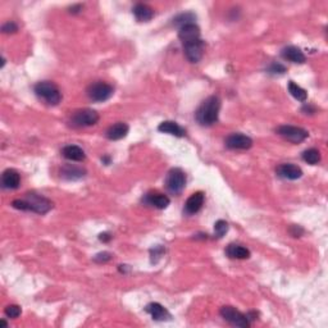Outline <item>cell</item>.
Instances as JSON below:
<instances>
[{
	"label": "cell",
	"mask_w": 328,
	"mask_h": 328,
	"mask_svg": "<svg viewBox=\"0 0 328 328\" xmlns=\"http://www.w3.org/2000/svg\"><path fill=\"white\" fill-rule=\"evenodd\" d=\"M12 206L14 209L24 212H34L37 214H46L48 212H50L54 206L52 200H49L45 196L39 195L35 193H27L25 194L24 199H16L12 203Z\"/></svg>",
	"instance_id": "6da1fadb"
},
{
	"label": "cell",
	"mask_w": 328,
	"mask_h": 328,
	"mask_svg": "<svg viewBox=\"0 0 328 328\" xmlns=\"http://www.w3.org/2000/svg\"><path fill=\"white\" fill-rule=\"evenodd\" d=\"M221 99L217 95L206 98L195 113V118L201 126H212L218 122Z\"/></svg>",
	"instance_id": "7a4b0ae2"
},
{
	"label": "cell",
	"mask_w": 328,
	"mask_h": 328,
	"mask_svg": "<svg viewBox=\"0 0 328 328\" xmlns=\"http://www.w3.org/2000/svg\"><path fill=\"white\" fill-rule=\"evenodd\" d=\"M35 94L49 105H58L62 102V92L52 81H40L35 85Z\"/></svg>",
	"instance_id": "3957f363"
},
{
	"label": "cell",
	"mask_w": 328,
	"mask_h": 328,
	"mask_svg": "<svg viewBox=\"0 0 328 328\" xmlns=\"http://www.w3.org/2000/svg\"><path fill=\"white\" fill-rule=\"evenodd\" d=\"M99 113L94 109H78L76 112H73V114L71 115V125L73 127L82 128V127H90V126L97 125L99 121Z\"/></svg>",
	"instance_id": "277c9868"
},
{
	"label": "cell",
	"mask_w": 328,
	"mask_h": 328,
	"mask_svg": "<svg viewBox=\"0 0 328 328\" xmlns=\"http://www.w3.org/2000/svg\"><path fill=\"white\" fill-rule=\"evenodd\" d=\"M87 97L95 103H103L109 100L110 98L114 94V89H113L112 85L107 84V82H103V81H98V82H94V84L89 85L86 90Z\"/></svg>",
	"instance_id": "5b68a950"
},
{
	"label": "cell",
	"mask_w": 328,
	"mask_h": 328,
	"mask_svg": "<svg viewBox=\"0 0 328 328\" xmlns=\"http://www.w3.org/2000/svg\"><path fill=\"white\" fill-rule=\"evenodd\" d=\"M219 314H221V317L223 318L226 322H228L229 324L235 325V327H240V328L250 327V322H249L246 314H244V313H241L235 307H231V305L222 307L221 310H219Z\"/></svg>",
	"instance_id": "8992f818"
},
{
	"label": "cell",
	"mask_w": 328,
	"mask_h": 328,
	"mask_svg": "<svg viewBox=\"0 0 328 328\" xmlns=\"http://www.w3.org/2000/svg\"><path fill=\"white\" fill-rule=\"evenodd\" d=\"M186 186V175L181 168H172L166 177V188L171 194L182 193Z\"/></svg>",
	"instance_id": "52a82bcc"
},
{
	"label": "cell",
	"mask_w": 328,
	"mask_h": 328,
	"mask_svg": "<svg viewBox=\"0 0 328 328\" xmlns=\"http://www.w3.org/2000/svg\"><path fill=\"white\" fill-rule=\"evenodd\" d=\"M276 132L292 144L302 143V141L307 140L308 136H309V132H308L307 130H304V128L296 127V126H290V125L279 126V127L276 130Z\"/></svg>",
	"instance_id": "ba28073f"
},
{
	"label": "cell",
	"mask_w": 328,
	"mask_h": 328,
	"mask_svg": "<svg viewBox=\"0 0 328 328\" xmlns=\"http://www.w3.org/2000/svg\"><path fill=\"white\" fill-rule=\"evenodd\" d=\"M224 145L231 150H248L253 146V140L244 133L235 132L227 136L224 140Z\"/></svg>",
	"instance_id": "9c48e42d"
},
{
	"label": "cell",
	"mask_w": 328,
	"mask_h": 328,
	"mask_svg": "<svg viewBox=\"0 0 328 328\" xmlns=\"http://www.w3.org/2000/svg\"><path fill=\"white\" fill-rule=\"evenodd\" d=\"M183 50H185V55L191 63L200 62L201 58L204 55V50H205V42L203 40H196V41L190 42V44L183 45Z\"/></svg>",
	"instance_id": "30bf717a"
},
{
	"label": "cell",
	"mask_w": 328,
	"mask_h": 328,
	"mask_svg": "<svg viewBox=\"0 0 328 328\" xmlns=\"http://www.w3.org/2000/svg\"><path fill=\"white\" fill-rule=\"evenodd\" d=\"M200 29H199V26L196 24L186 25V26L181 27L178 30V37H180L182 45L190 44V42L196 41V40H200Z\"/></svg>",
	"instance_id": "8fae6325"
},
{
	"label": "cell",
	"mask_w": 328,
	"mask_h": 328,
	"mask_svg": "<svg viewBox=\"0 0 328 328\" xmlns=\"http://www.w3.org/2000/svg\"><path fill=\"white\" fill-rule=\"evenodd\" d=\"M86 170L75 164H64L60 168V177L67 181H77L86 176Z\"/></svg>",
	"instance_id": "7c38bea8"
},
{
	"label": "cell",
	"mask_w": 328,
	"mask_h": 328,
	"mask_svg": "<svg viewBox=\"0 0 328 328\" xmlns=\"http://www.w3.org/2000/svg\"><path fill=\"white\" fill-rule=\"evenodd\" d=\"M204 201H205V195H204L203 191H198V193L193 194V195L186 200L183 212H185L188 216L196 214L198 212H200L201 208H203Z\"/></svg>",
	"instance_id": "4fadbf2b"
},
{
	"label": "cell",
	"mask_w": 328,
	"mask_h": 328,
	"mask_svg": "<svg viewBox=\"0 0 328 328\" xmlns=\"http://www.w3.org/2000/svg\"><path fill=\"white\" fill-rule=\"evenodd\" d=\"M143 201L148 205L154 206L156 209H166L168 205H170L171 200L167 195L164 194L156 193V191H150V193L146 194L143 198Z\"/></svg>",
	"instance_id": "5bb4252c"
},
{
	"label": "cell",
	"mask_w": 328,
	"mask_h": 328,
	"mask_svg": "<svg viewBox=\"0 0 328 328\" xmlns=\"http://www.w3.org/2000/svg\"><path fill=\"white\" fill-rule=\"evenodd\" d=\"M277 175L279 177L285 178V180H290V181H295L299 180L300 177L302 176V171L299 166L292 163H285L281 164L278 168H277Z\"/></svg>",
	"instance_id": "9a60e30c"
},
{
	"label": "cell",
	"mask_w": 328,
	"mask_h": 328,
	"mask_svg": "<svg viewBox=\"0 0 328 328\" xmlns=\"http://www.w3.org/2000/svg\"><path fill=\"white\" fill-rule=\"evenodd\" d=\"M145 312L148 314H150V317L154 320H156V322H164V320H170L172 318L171 313L163 305L159 304V302H150V304H148L145 308Z\"/></svg>",
	"instance_id": "2e32d148"
},
{
	"label": "cell",
	"mask_w": 328,
	"mask_h": 328,
	"mask_svg": "<svg viewBox=\"0 0 328 328\" xmlns=\"http://www.w3.org/2000/svg\"><path fill=\"white\" fill-rule=\"evenodd\" d=\"M128 131H130V126H128L127 123L117 122L108 128L107 132H105V136H107L108 140L118 141L125 138L126 136L128 135Z\"/></svg>",
	"instance_id": "e0dca14e"
},
{
	"label": "cell",
	"mask_w": 328,
	"mask_h": 328,
	"mask_svg": "<svg viewBox=\"0 0 328 328\" xmlns=\"http://www.w3.org/2000/svg\"><path fill=\"white\" fill-rule=\"evenodd\" d=\"M21 185V176L16 170L8 168L2 175V186L8 190H16Z\"/></svg>",
	"instance_id": "ac0fdd59"
},
{
	"label": "cell",
	"mask_w": 328,
	"mask_h": 328,
	"mask_svg": "<svg viewBox=\"0 0 328 328\" xmlns=\"http://www.w3.org/2000/svg\"><path fill=\"white\" fill-rule=\"evenodd\" d=\"M281 55L284 59L292 63H297V64H302L307 60V57L301 52V49H299L297 46H294V45H289V46L284 48L281 52Z\"/></svg>",
	"instance_id": "d6986e66"
},
{
	"label": "cell",
	"mask_w": 328,
	"mask_h": 328,
	"mask_svg": "<svg viewBox=\"0 0 328 328\" xmlns=\"http://www.w3.org/2000/svg\"><path fill=\"white\" fill-rule=\"evenodd\" d=\"M159 132L168 133V135L176 136V137H183L186 135V130L181 127L175 121H164L158 126Z\"/></svg>",
	"instance_id": "ffe728a7"
},
{
	"label": "cell",
	"mask_w": 328,
	"mask_h": 328,
	"mask_svg": "<svg viewBox=\"0 0 328 328\" xmlns=\"http://www.w3.org/2000/svg\"><path fill=\"white\" fill-rule=\"evenodd\" d=\"M62 155L71 161H84L86 159L84 149L78 145H67L62 149Z\"/></svg>",
	"instance_id": "44dd1931"
},
{
	"label": "cell",
	"mask_w": 328,
	"mask_h": 328,
	"mask_svg": "<svg viewBox=\"0 0 328 328\" xmlns=\"http://www.w3.org/2000/svg\"><path fill=\"white\" fill-rule=\"evenodd\" d=\"M226 255L231 259H249L250 258V250L239 244H229L226 248Z\"/></svg>",
	"instance_id": "7402d4cb"
},
{
	"label": "cell",
	"mask_w": 328,
	"mask_h": 328,
	"mask_svg": "<svg viewBox=\"0 0 328 328\" xmlns=\"http://www.w3.org/2000/svg\"><path fill=\"white\" fill-rule=\"evenodd\" d=\"M132 13L138 22H149L154 17V9L148 4L138 3L132 8Z\"/></svg>",
	"instance_id": "603a6c76"
},
{
	"label": "cell",
	"mask_w": 328,
	"mask_h": 328,
	"mask_svg": "<svg viewBox=\"0 0 328 328\" xmlns=\"http://www.w3.org/2000/svg\"><path fill=\"white\" fill-rule=\"evenodd\" d=\"M195 21H196V14L193 13V12H186V13H181L178 14L177 17H175L172 24L173 26L181 29V27L186 26V25L195 24Z\"/></svg>",
	"instance_id": "cb8c5ba5"
},
{
	"label": "cell",
	"mask_w": 328,
	"mask_h": 328,
	"mask_svg": "<svg viewBox=\"0 0 328 328\" xmlns=\"http://www.w3.org/2000/svg\"><path fill=\"white\" fill-rule=\"evenodd\" d=\"M287 89H289L290 94H291L292 97H294L296 100H299V102H302V103L307 102L308 92L305 91V90L302 89V87H300L299 85L295 84L294 81H290Z\"/></svg>",
	"instance_id": "d4e9b609"
},
{
	"label": "cell",
	"mask_w": 328,
	"mask_h": 328,
	"mask_svg": "<svg viewBox=\"0 0 328 328\" xmlns=\"http://www.w3.org/2000/svg\"><path fill=\"white\" fill-rule=\"evenodd\" d=\"M301 158L305 163L310 164V166H315V164L319 163L320 159H322V156H320L319 150L312 148V149H308V150L302 151Z\"/></svg>",
	"instance_id": "484cf974"
},
{
	"label": "cell",
	"mask_w": 328,
	"mask_h": 328,
	"mask_svg": "<svg viewBox=\"0 0 328 328\" xmlns=\"http://www.w3.org/2000/svg\"><path fill=\"white\" fill-rule=\"evenodd\" d=\"M227 232H228V223L226 221H223V219L217 221L216 224H214V236L217 239H222Z\"/></svg>",
	"instance_id": "4316f807"
},
{
	"label": "cell",
	"mask_w": 328,
	"mask_h": 328,
	"mask_svg": "<svg viewBox=\"0 0 328 328\" xmlns=\"http://www.w3.org/2000/svg\"><path fill=\"white\" fill-rule=\"evenodd\" d=\"M4 313H6V315L8 318H12V319H16V318H18L19 315H21L22 310H21V307H18V305L11 304V305H8V307H6V309H4Z\"/></svg>",
	"instance_id": "83f0119b"
},
{
	"label": "cell",
	"mask_w": 328,
	"mask_h": 328,
	"mask_svg": "<svg viewBox=\"0 0 328 328\" xmlns=\"http://www.w3.org/2000/svg\"><path fill=\"white\" fill-rule=\"evenodd\" d=\"M164 253H166V249H164L163 246H160V245H158V246H154L153 249H150L151 263H156V262H158L159 259L163 256Z\"/></svg>",
	"instance_id": "f1b7e54d"
},
{
	"label": "cell",
	"mask_w": 328,
	"mask_h": 328,
	"mask_svg": "<svg viewBox=\"0 0 328 328\" xmlns=\"http://www.w3.org/2000/svg\"><path fill=\"white\" fill-rule=\"evenodd\" d=\"M267 71H268V73H271V75H284V73L286 72V67H285L284 64H281V63L274 62L267 68Z\"/></svg>",
	"instance_id": "f546056e"
},
{
	"label": "cell",
	"mask_w": 328,
	"mask_h": 328,
	"mask_svg": "<svg viewBox=\"0 0 328 328\" xmlns=\"http://www.w3.org/2000/svg\"><path fill=\"white\" fill-rule=\"evenodd\" d=\"M113 254L109 253V251H102V253H98L97 255L94 256L95 263H107V262L112 261Z\"/></svg>",
	"instance_id": "4dcf8cb0"
},
{
	"label": "cell",
	"mask_w": 328,
	"mask_h": 328,
	"mask_svg": "<svg viewBox=\"0 0 328 328\" xmlns=\"http://www.w3.org/2000/svg\"><path fill=\"white\" fill-rule=\"evenodd\" d=\"M2 31H3L4 34H14V32L18 31V26H17L13 21L7 22V24H4L3 26H2Z\"/></svg>",
	"instance_id": "1f68e13d"
},
{
	"label": "cell",
	"mask_w": 328,
	"mask_h": 328,
	"mask_svg": "<svg viewBox=\"0 0 328 328\" xmlns=\"http://www.w3.org/2000/svg\"><path fill=\"white\" fill-rule=\"evenodd\" d=\"M290 233H291L294 237H300L302 233H304V228L300 226H296V224H294V226L290 227Z\"/></svg>",
	"instance_id": "d6a6232c"
},
{
	"label": "cell",
	"mask_w": 328,
	"mask_h": 328,
	"mask_svg": "<svg viewBox=\"0 0 328 328\" xmlns=\"http://www.w3.org/2000/svg\"><path fill=\"white\" fill-rule=\"evenodd\" d=\"M99 240L102 242H109L110 240H112V236H110V233H108V232H104V233L99 235Z\"/></svg>",
	"instance_id": "836d02e7"
},
{
	"label": "cell",
	"mask_w": 328,
	"mask_h": 328,
	"mask_svg": "<svg viewBox=\"0 0 328 328\" xmlns=\"http://www.w3.org/2000/svg\"><path fill=\"white\" fill-rule=\"evenodd\" d=\"M82 8H84V7L81 6V4H77V6H73L72 8H71V13L72 14H78V13H81V11H82Z\"/></svg>",
	"instance_id": "e575fe53"
},
{
	"label": "cell",
	"mask_w": 328,
	"mask_h": 328,
	"mask_svg": "<svg viewBox=\"0 0 328 328\" xmlns=\"http://www.w3.org/2000/svg\"><path fill=\"white\" fill-rule=\"evenodd\" d=\"M118 271H120L121 273L126 274L131 271V268L128 266H126V264H121V266H118Z\"/></svg>",
	"instance_id": "d590c367"
},
{
	"label": "cell",
	"mask_w": 328,
	"mask_h": 328,
	"mask_svg": "<svg viewBox=\"0 0 328 328\" xmlns=\"http://www.w3.org/2000/svg\"><path fill=\"white\" fill-rule=\"evenodd\" d=\"M302 112L304 113H307L308 114V112H309V114H312V113H314L315 112V109L313 107H310V105H304V107H302Z\"/></svg>",
	"instance_id": "8d00e7d4"
},
{
	"label": "cell",
	"mask_w": 328,
	"mask_h": 328,
	"mask_svg": "<svg viewBox=\"0 0 328 328\" xmlns=\"http://www.w3.org/2000/svg\"><path fill=\"white\" fill-rule=\"evenodd\" d=\"M102 160H103V161H104V163H105V166H108V164H109V163H110V158H109V156H103V158H102Z\"/></svg>",
	"instance_id": "74e56055"
},
{
	"label": "cell",
	"mask_w": 328,
	"mask_h": 328,
	"mask_svg": "<svg viewBox=\"0 0 328 328\" xmlns=\"http://www.w3.org/2000/svg\"><path fill=\"white\" fill-rule=\"evenodd\" d=\"M2 324H3L4 327H8V323H7L6 319H2Z\"/></svg>",
	"instance_id": "f35d334b"
}]
</instances>
